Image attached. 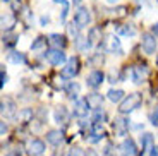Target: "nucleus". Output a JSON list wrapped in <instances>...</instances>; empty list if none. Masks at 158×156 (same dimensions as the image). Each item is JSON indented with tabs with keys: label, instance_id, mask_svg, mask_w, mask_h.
<instances>
[{
	"label": "nucleus",
	"instance_id": "473e14b6",
	"mask_svg": "<svg viewBox=\"0 0 158 156\" xmlns=\"http://www.w3.org/2000/svg\"><path fill=\"white\" fill-rule=\"evenodd\" d=\"M23 16H24V19H26V23H31V14H29V9H24Z\"/></svg>",
	"mask_w": 158,
	"mask_h": 156
},
{
	"label": "nucleus",
	"instance_id": "7c9ffc66",
	"mask_svg": "<svg viewBox=\"0 0 158 156\" xmlns=\"http://www.w3.org/2000/svg\"><path fill=\"white\" fill-rule=\"evenodd\" d=\"M67 156H86V153H84L81 148H72Z\"/></svg>",
	"mask_w": 158,
	"mask_h": 156
},
{
	"label": "nucleus",
	"instance_id": "bb28decb",
	"mask_svg": "<svg viewBox=\"0 0 158 156\" xmlns=\"http://www.w3.org/2000/svg\"><path fill=\"white\" fill-rule=\"evenodd\" d=\"M55 4H60L62 5V14H60V21L65 23V17H67V12H69V2L67 0H53Z\"/></svg>",
	"mask_w": 158,
	"mask_h": 156
},
{
	"label": "nucleus",
	"instance_id": "7ed1b4c3",
	"mask_svg": "<svg viewBox=\"0 0 158 156\" xmlns=\"http://www.w3.org/2000/svg\"><path fill=\"white\" fill-rule=\"evenodd\" d=\"M156 36L151 35V33H144L141 38V48L146 55H153L156 51Z\"/></svg>",
	"mask_w": 158,
	"mask_h": 156
},
{
	"label": "nucleus",
	"instance_id": "a211bd4d",
	"mask_svg": "<svg viewBox=\"0 0 158 156\" xmlns=\"http://www.w3.org/2000/svg\"><path fill=\"white\" fill-rule=\"evenodd\" d=\"M141 146H143V153H150L153 146V136L151 134H143L141 136Z\"/></svg>",
	"mask_w": 158,
	"mask_h": 156
},
{
	"label": "nucleus",
	"instance_id": "f3484780",
	"mask_svg": "<svg viewBox=\"0 0 158 156\" xmlns=\"http://www.w3.org/2000/svg\"><path fill=\"white\" fill-rule=\"evenodd\" d=\"M47 141L53 146H59L60 142L64 141V134L62 130H48L47 132Z\"/></svg>",
	"mask_w": 158,
	"mask_h": 156
},
{
	"label": "nucleus",
	"instance_id": "4468645a",
	"mask_svg": "<svg viewBox=\"0 0 158 156\" xmlns=\"http://www.w3.org/2000/svg\"><path fill=\"white\" fill-rule=\"evenodd\" d=\"M28 153L31 156H41L45 153V142L41 139H33L28 144Z\"/></svg>",
	"mask_w": 158,
	"mask_h": 156
},
{
	"label": "nucleus",
	"instance_id": "ea45409f",
	"mask_svg": "<svg viewBox=\"0 0 158 156\" xmlns=\"http://www.w3.org/2000/svg\"><path fill=\"white\" fill-rule=\"evenodd\" d=\"M156 64H158V55H156Z\"/></svg>",
	"mask_w": 158,
	"mask_h": 156
},
{
	"label": "nucleus",
	"instance_id": "dca6fc26",
	"mask_svg": "<svg viewBox=\"0 0 158 156\" xmlns=\"http://www.w3.org/2000/svg\"><path fill=\"white\" fill-rule=\"evenodd\" d=\"M86 100H88V103H89L91 110H98V108H102V105H103V96H102V94H98V93L88 94Z\"/></svg>",
	"mask_w": 158,
	"mask_h": 156
},
{
	"label": "nucleus",
	"instance_id": "412c9836",
	"mask_svg": "<svg viewBox=\"0 0 158 156\" xmlns=\"http://www.w3.org/2000/svg\"><path fill=\"white\" fill-rule=\"evenodd\" d=\"M14 24H16V17L12 14H4L2 16V27H4V31H10L14 27Z\"/></svg>",
	"mask_w": 158,
	"mask_h": 156
},
{
	"label": "nucleus",
	"instance_id": "f257e3e1",
	"mask_svg": "<svg viewBox=\"0 0 158 156\" xmlns=\"http://www.w3.org/2000/svg\"><path fill=\"white\" fill-rule=\"evenodd\" d=\"M143 103V96L139 93H131L127 94L126 98H124L122 101H120V105H118V112H120V115H127V113L134 112L136 108H139Z\"/></svg>",
	"mask_w": 158,
	"mask_h": 156
},
{
	"label": "nucleus",
	"instance_id": "f03ea898",
	"mask_svg": "<svg viewBox=\"0 0 158 156\" xmlns=\"http://www.w3.org/2000/svg\"><path fill=\"white\" fill-rule=\"evenodd\" d=\"M79 69H81V62H79V57H71L67 60V64L62 67L60 70V77L62 79H74L77 76Z\"/></svg>",
	"mask_w": 158,
	"mask_h": 156
},
{
	"label": "nucleus",
	"instance_id": "5701e85b",
	"mask_svg": "<svg viewBox=\"0 0 158 156\" xmlns=\"http://www.w3.org/2000/svg\"><path fill=\"white\" fill-rule=\"evenodd\" d=\"M79 84L77 82H69L67 86H65V93H67V96L71 98V100H74V98H77V94H79Z\"/></svg>",
	"mask_w": 158,
	"mask_h": 156
},
{
	"label": "nucleus",
	"instance_id": "f8f14e48",
	"mask_svg": "<svg viewBox=\"0 0 158 156\" xmlns=\"http://www.w3.org/2000/svg\"><path fill=\"white\" fill-rule=\"evenodd\" d=\"M53 120L59 125H67L69 124V112L64 105H60L55 108V112H53Z\"/></svg>",
	"mask_w": 158,
	"mask_h": 156
},
{
	"label": "nucleus",
	"instance_id": "aec40b11",
	"mask_svg": "<svg viewBox=\"0 0 158 156\" xmlns=\"http://www.w3.org/2000/svg\"><path fill=\"white\" fill-rule=\"evenodd\" d=\"M115 31L120 36H132L136 33V29L131 26V24H118V26L115 27Z\"/></svg>",
	"mask_w": 158,
	"mask_h": 156
},
{
	"label": "nucleus",
	"instance_id": "cd10ccee",
	"mask_svg": "<svg viewBox=\"0 0 158 156\" xmlns=\"http://www.w3.org/2000/svg\"><path fill=\"white\" fill-rule=\"evenodd\" d=\"M45 43H47V38L38 36V38H36V41H33V43H31V50H40V48L45 47Z\"/></svg>",
	"mask_w": 158,
	"mask_h": 156
},
{
	"label": "nucleus",
	"instance_id": "9b49d317",
	"mask_svg": "<svg viewBox=\"0 0 158 156\" xmlns=\"http://www.w3.org/2000/svg\"><path fill=\"white\" fill-rule=\"evenodd\" d=\"M105 137V129H103V124H91V129H89V142H98Z\"/></svg>",
	"mask_w": 158,
	"mask_h": 156
},
{
	"label": "nucleus",
	"instance_id": "6ab92c4d",
	"mask_svg": "<svg viewBox=\"0 0 158 156\" xmlns=\"http://www.w3.org/2000/svg\"><path fill=\"white\" fill-rule=\"evenodd\" d=\"M2 115H5V117H12L14 113H16V105L10 101V100H5V101H2Z\"/></svg>",
	"mask_w": 158,
	"mask_h": 156
},
{
	"label": "nucleus",
	"instance_id": "c756f323",
	"mask_svg": "<svg viewBox=\"0 0 158 156\" xmlns=\"http://www.w3.org/2000/svg\"><path fill=\"white\" fill-rule=\"evenodd\" d=\"M150 122L151 125H155V127H158V106L153 110V112L150 113Z\"/></svg>",
	"mask_w": 158,
	"mask_h": 156
},
{
	"label": "nucleus",
	"instance_id": "ddd939ff",
	"mask_svg": "<svg viewBox=\"0 0 158 156\" xmlns=\"http://www.w3.org/2000/svg\"><path fill=\"white\" fill-rule=\"evenodd\" d=\"M120 151H122V156H136V153H138V148H136L134 139H131V137L124 139V141H122V144H120Z\"/></svg>",
	"mask_w": 158,
	"mask_h": 156
},
{
	"label": "nucleus",
	"instance_id": "b1692460",
	"mask_svg": "<svg viewBox=\"0 0 158 156\" xmlns=\"http://www.w3.org/2000/svg\"><path fill=\"white\" fill-rule=\"evenodd\" d=\"M88 39H89V43H91V47L95 43H98L100 39H102V29L100 27H93L89 31V35H88Z\"/></svg>",
	"mask_w": 158,
	"mask_h": 156
},
{
	"label": "nucleus",
	"instance_id": "6e6552de",
	"mask_svg": "<svg viewBox=\"0 0 158 156\" xmlns=\"http://www.w3.org/2000/svg\"><path fill=\"white\" fill-rule=\"evenodd\" d=\"M129 122H131L129 118H124V117L115 118L114 120V132H115V136H118V137L126 136L127 130H129Z\"/></svg>",
	"mask_w": 158,
	"mask_h": 156
},
{
	"label": "nucleus",
	"instance_id": "9d476101",
	"mask_svg": "<svg viewBox=\"0 0 158 156\" xmlns=\"http://www.w3.org/2000/svg\"><path fill=\"white\" fill-rule=\"evenodd\" d=\"M105 81V74H103L102 70H93L89 76L86 77V84L93 89H96L98 86H102V82Z\"/></svg>",
	"mask_w": 158,
	"mask_h": 156
},
{
	"label": "nucleus",
	"instance_id": "4be33fe9",
	"mask_svg": "<svg viewBox=\"0 0 158 156\" xmlns=\"http://www.w3.org/2000/svg\"><path fill=\"white\" fill-rule=\"evenodd\" d=\"M124 94L126 93H124L122 89H110L107 93V98L110 100V101H114V103H118V101H122L124 98H126Z\"/></svg>",
	"mask_w": 158,
	"mask_h": 156
},
{
	"label": "nucleus",
	"instance_id": "e433bc0d",
	"mask_svg": "<svg viewBox=\"0 0 158 156\" xmlns=\"http://www.w3.org/2000/svg\"><path fill=\"white\" fill-rule=\"evenodd\" d=\"M153 35H155V36H156V38H158V23H156V24H155V26H153Z\"/></svg>",
	"mask_w": 158,
	"mask_h": 156
},
{
	"label": "nucleus",
	"instance_id": "2eb2a0df",
	"mask_svg": "<svg viewBox=\"0 0 158 156\" xmlns=\"http://www.w3.org/2000/svg\"><path fill=\"white\" fill-rule=\"evenodd\" d=\"M48 43L52 45V48H57V50H64L65 45H67V39L64 35H59V33H52L48 36Z\"/></svg>",
	"mask_w": 158,
	"mask_h": 156
},
{
	"label": "nucleus",
	"instance_id": "20e7f679",
	"mask_svg": "<svg viewBox=\"0 0 158 156\" xmlns=\"http://www.w3.org/2000/svg\"><path fill=\"white\" fill-rule=\"evenodd\" d=\"M45 59H47L48 64H52V65H62L64 62H65V53H64V50H57V48H50V50L45 51Z\"/></svg>",
	"mask_w": 158,
	"mask_h": 156
},
{
	"label": "nucleus",
	"instance_id": "a878e982",
	"mask_svg": "<svg viewBox=\"0 0 158 156\" xmlns=\"http://www.w3.org/2000/svg\"><path fill=\"white\" fill-rule=\"evenodd\" d=\"M105 120H107V113L103 112V108L95 110V113H93V122L91 124H103Z\"/></svg>",
	"mask_w": 158,
	"mask_h": 156
},
{
	"label": "nucleus",
	"instance_id": "c85d7f7f",
	"mask_svg": "<svg viewBox=\"0 0 158 156\" xmlns=\"http://www.w3.org/2000/svg\"><path fill=\"white\" fill-rule=\"evenodd\" d=\"M67 29H69V35H71L72 38H79V26H74V21L67 26Z\"/></svg>",
	"mask_w": 158,
	"mask_h": 156
},
{
	"label": "nucleus",
	"instance_id": "72a5a7b5",
	"mask_svg": "<svg viewBox=\"0 0 158 156\" xmlns=\"http://www.w3.org/2000/svg\"><path fill=\"white\" fill-rule=\"evenodd\" d=\"M0 132H2V136L7 132V124L5 122H0Z\"/></svg>",
	"mask_w": 158,
	"mask_h": 156
},
{
	"label": "nucleus",
	"instance_id": "c9c22d12",
	"mask_svg": "<svg viewBox=\"0 0 158 156\" xmlns=\"http://www.w3.org/2000/svg\"><path fill=\"white\" fill-rule=\"evenodd\" d=\"M150 156H158V146H155V148L150 151Z\"/></svg>",
	"mask_w": 158,
	"mask_h": 156
},
{
	"label": "nucleus",
	"instance_id": "f704fd0d",
	"mask_svg": "<svg viewBox=\"0 0 158 156\" xmlns=\"http://www.w3.org/2000/svg\"><path fill=\"white\" fill-rule=\"evenodd\" d=\"M48 23H50V17H48V16H43V17H41V26H47Z\"/></svg>",
	"mask_w": 158,
	"mask_h": 156
},
{
	"label": "nucleus",
	"instance_id": "4c0bfd02",
	"mask_svg": "<svg viewBox=\"0 0 158 156\" xmlns=\"http://www.w3.org/2000/svg\"><path fill=\"white\" fill-rule=\"evenodd\" d=\"M79 2H81V0H74V4H76V5H77V4H79Z\"/></svg>",
	"mask_w": 158,
	"mask_h": 156
},
{
	"label": "nucleus",
	"instance_id": "423d86ee",
	"mask_svg": "<svg viewBox=\"0 0 158 156\" xmlns=\"http://www.w3.org/2000/svg\"><path fill=\"white\" fill-rule=\"evenodd\" d=\"M91 21V14H89V9L86 7H81L77 12L74 14V24L79 27H86Z\"/></svg>",
	"mask_w": 158,
	"mask_h": 156
},
{
	"label": "nucleus",
	"instance_id": "58836bf2",
	"mask_svg": "<svg viewBox=\"0 0 158 156\" xmlns=\"http://www.w3.org/2000/svg\"><path fill=\"white\" fill-rule=\"evenodd\" d=\"M2 2H10V0H2Z\"/></svg>",
	"mask_w": 158,
	"mask_h": 156
},
{
	"label": "nucleus",
	"instance_id": "39448f33",
	"mask_svg": "<svg viewBox=\"0 0 158 156\" xmlns=\"http://www.w3.org/2000/svg\"><path fill=\"white\" fill-rule=\"evenodd\" d=\"M103 48L108 53H120V39L115 35H108L107 38L103 39Z\"/></svg>",
	"mask_w": 158,
	"mask_h": 156
},
{
	"label": "nucleus",
	"instance_id": "2f4dec72",
	"mask_svg": "<svg viewBox=\"0 0 158 156\" xmlns=\"http://www.w3.org/2000/svg\"><path fill=\"white\" fill-rule=\"evenodd\" d=\"M0 76H2V82H0V84H2V88H4L5 84L9 82V76L5 74V69H2V72H0Z\"/></svg>",
	"mask_w": 158,
	"mask_h": 156
},
{
	"label": "nucleus",
	"instance_id": "0eeeda50",
	"mask_svg": "<svg viewBox=\"0 0 158 156\" xmlns=\"http://www.w3.org/2000/svg\"><path fill=\"white\" fill-rule=\"evenodd\" d=\"M148 76V67L146 65H134L131 69V79L136 82V84H141Z\"/></svg>",
	"mask_w": 158,
	"mask_h": 156
},
{
	"label": "nucleus",
	"instance_id": "1a4fd4ad",
	"mask_svg": "<svg viewBox=\"0 0 158 156\" xmlns=\"http://www.w3.org/2000/svg\"><path fill=\"white\" fill-rule=\"evenodd\" d=\"M89 110H91V106H89L86 98H81V100H77V101L74 103V115L77 118H84Z\"/></svg>",
	"mask_w": 158,
	"mask_h": 156
},
{
	"label": "nucleus",
	"instance_id": "393cba45",
	"mask_svg": "<svg viewBox=\"0 0 158 156\" xmlns=\"http://www.w3.org/2000/svg\"><path fill=\"white\" fill-rule=\"evenodd\" d=\"M9 60L12 64H26V55L21 51H12V53H9Z\"/></svg>",
	"mask_w": 158,
	"mask_h": 156
}]
</instances>
